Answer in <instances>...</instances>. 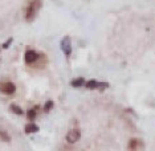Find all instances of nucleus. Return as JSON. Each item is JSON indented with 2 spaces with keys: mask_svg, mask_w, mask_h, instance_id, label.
Segmentation results:
<instances>
[{
  "mask_svg": "<svg viewBox=\"0 0 155 151\" xmlns=\"http://www.w3.org/2000/svg\"><path fill=\"white\" fill-rule=\"evenodd\" d=\"M52 107H53V102H52V101H48V102L45 103V111H49Z\"/></svg>",
  "mask_w": 155,
  "mask_h": 151,
  "instance_id": "13",
  "label": "nucleus"
},
{
  "mask_svg": "<svg viewBox=\"0 0 155 151\" xmlns=\"http://www.w3.org/2000/svg\"><path fill=\"white\" fill-rule=\"evenodd\" d=\"M40 7H41V0H33V2L29 3L28 9H27V15H25L27 21H32L35 19V16H36L37 11L40 9Z\"/></svg>",
  "mask_w": 155,
  "mask_h": 151,
  "instance_id": "1",
  "label": "nucleus"
},
{
  "mask_svg": "<svg viewBox=\"0 0 155 151\" xmlns=\"http://www.w3.org/2000/svg\"><path fill=\"white\" fill-rule=\"evenodd\" d=\"M11 109H12L13 113H16V114H23V110H21V109H20L19 106H16V105H12Z\"/></svg>",
  "mask_w": 155,
  "mask_h": 151,
  "instance_id": "12",
  "label": "nucleus"
},
{
  "mask_svg": "<svg viewBox=\"0 0 155 151\" xmlns=\"http://www.w3.org/2000/svg\"><path fill=\"white\" fill-rule=\"evenodd\" d=\"M84 85H85V80H84L82 77H80V78L73 80V81H72V86H74V87H81Z\"/></svg>",
  "mask_w": 155,
  "mask_h": 151,
  "instance_id": "8",
  "label": "nucleus"
},
{
  "mask_svg": "<svg viewBox=\"0 0 155 151\" xmlns=\"http://www.w3.org/2000/svg\"><path fill=\"white\" fill-rule=\"evenodd\" d=\"M138 149V139H131L129 143V150H135Z\"/></svg>",
  "mask_w": 155,
  "mask_h": 151,
  "instance_id": "9",
  "label": "nucleus"
},
{
  "mask_svg": "<svg viewBox=\"0 0 155 151\" xmlns=\"http://www.w3.org/2000/svg\"><path fill=\"white\" fill-rule=\"evenodd\" d=\"M24 58H25L27 64H33V62L38 58V54L35 51H27L25 52V56H24Z\"/></svg>",
  "mask_w": 155,
  "mask_h": 151,
  "instance_id": "5",
  "label": "nucleus"
},
{
  "mask_svg": "<svg viewBox=\"0 0 155 151\" xmlns=\"http://www.w3.org/2000/svg\"><path fill=\"white\" fill-rule=\"evenodd\" d=\"M38 131V126L37 125H35V123H29V125H27L25 126V133H36Z\"/></svg>",
  "mask_w": 155,
  "mask_h": 151,
  "instance_id": "7",
  "label": "nucleus"
},
{
  "mask_svg": "<svg viewBox=\"0 0 155 151\" xmlns=\"http://www.w3.org/2000/svg\"><path fill=\"white\" fill-rule=\"evenodd\" d=\"M0 90L5 94H12V93H15L16 86L12 82H3V84H0Z\"/></svg>",
  "mask_w": 155,
  "mask_h": 151,
  "instance_id": "3",
  "label": "nucleus"
},
{
  "mask_svg": "<svg viewBox=\"0 0 155 151\" xmlns=\"http://www.w3.org/2000/svg\"><path fill=\"white\" fill-rule=\"evenodd\" d=\"M11 43H12V38H9V40L7 41V43H5L4 45H3V48H8V47H9V44H11Z\"/></svg>",
  "mask_w": 155,
  "mask_h": 151,
  "instance_id": "14",
  "label": "nucleus"
},
{
  "mask_svg": "<svg viewBox=\"0 0 155 151\" xmlns=\"http://www.w3.org/2000/svg\"><path fill=\"white\" fill-rule=\"evenodd\" d=\"M0 138H2L3 140H5V142H9V140H11L9 135L7 134V133H4V131H0Z\"/></svg>",
  "mask_w": 155,
  "mask_h": 151,
  "instance_id": "11",
  "label": "nucleus"
},
{
  "mask_svg": "<svg viewBox=\"0 0 155 151\" xmlns=\"http://www.w3.org/2000/svg\"><path fill=\"white\" fill-rule=\"evenodd\" d=\"M85 86L87 87V89H97V87H106L109 86V84H100V82H97V81H94V80H90V81H87L85 82Z\"/></svg>",
  "mask_w": 155,
  "mask_h": 151,
  "instance_id": "6",
  "label": "nucleus"
},
{
  "mask_svg": "<svg viewBox=\"0 0 155 151\" xmlns=\"http://www.w3.org/2000/svg\"><path fill=\"white\" fill-rule=\"evenodd\" d=\"M61 51L64 52L66 56L70 54V52H72V45H70V40L69 37H64L61 41Z\"/></svg>",
  "mask_w": 155,
  "mask_h": 151,
  "instance_id": "4",
  "label": "nucleus"
},
{
  "mask_svg": "<svg viewBox=\"0 0 155 151\" xmlns=\"http://www.w3.org/2000/svg\"><path fill=\"white\" fill-rule=\"evenodd\" d=\"M80 138H81V131L78 129L70 130L68 134H66V140H68L69 143H76L77 140H80Z\"/></svg>",
  "mask_w": 155,
  "mask_h": 151,
  "instance_id": "2",
  "label": "nucleus"
},
{
  "mask_svg": "<svg viewBox=\"0 0 155 151\" xmlns=\"http://www.w3.org/2000/svg\"><path fill=\"white\" fill-rule=\"evenodd\" d=\"M36 109L37 107L31 109V110L28 111V118H29V119H35V118H36Z\"/></svg>",
  "mask_w": 155,
  "mask_h": 151,
  "instance_id": "10",
  "label": "nucleus"
}]
</instances>
